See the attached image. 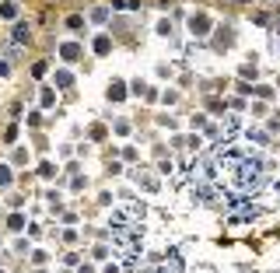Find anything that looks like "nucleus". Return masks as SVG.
Returning <instances> with one entry per match:
<instances>
[{
	"mask_svg": "<svg viewBox=\"0 0 280 273\" xmlns=\"http://www.w3.org/2000/svg\"><path fill=\"white\" fill-rule=\"evenodd\" d=\"M235 179H238V186L242 189H256L259 186V179H263V172H259V161H238V172H235Z\"/></svg>",
	"mask_w": 280,
	"mask_h": 273,
	"instance_id": "f257e3e1",
	"label": "nucleus"
}]
</instances>
